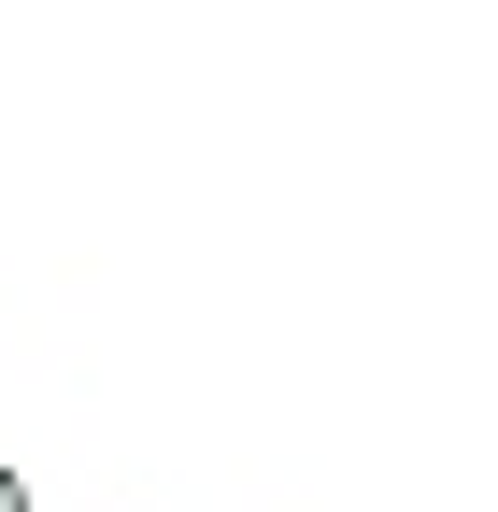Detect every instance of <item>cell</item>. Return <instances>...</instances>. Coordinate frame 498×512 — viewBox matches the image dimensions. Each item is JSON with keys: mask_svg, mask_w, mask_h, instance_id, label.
Wrapping results in <instances>:
<instances>
[]
</instances>
